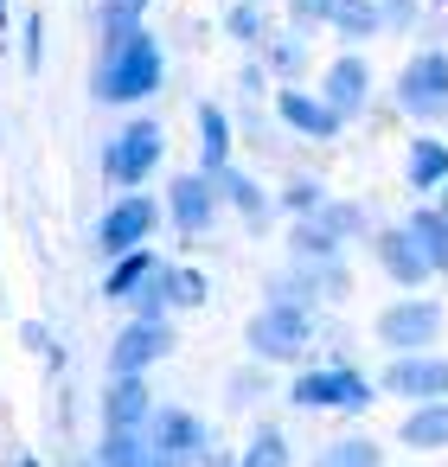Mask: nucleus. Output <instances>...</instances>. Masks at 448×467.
Instances as JSON below:
<instances>
[{
	"label": "nucleus",
	"instance_id": "nucleus-1",
	"mask_svg": "<svg viewBox=\"0 0 448 467\" xmlns=\"http://www.w3.org/2000/svg\"><path fill=\"white\" fill-rule=\"evenodd\" d=\"M161 84V46L141 39V33H122L109 52H103V71H97V97L103 103H135Z\"/></svg>",
	"mask_w": 448,
	"mask_h": 467
},
{
	"label": "nucleus",
	"instance_id": "nucleus-2",
	"mask_svg": "<svg viewBox=\"0 0 448 467\" xmlns=\"http://www.w3.org/2000/svg\"><path fill=\"white\" fill-rule=\"evenodd\" d=\"M307 333H314V320H307V307H295V301H276V307H263V314L250 320V346H256L263 358H295V352L307 346Z\"/></svg>",
	"mask_w": 448,
	"mask_h": 467
},
{
	"label": "nucleus",
	"instance_id": "nucleus-3",
	"mask_svg": "<svg viewBox=\"0 0 448 467\" xmlns=\"http://www.w3.org/2000/svg\"><path fill=\"white\" fill-rule=\"evenodd\" d=\"M397 103L410 116H442L448 109V58L442 52H416L397 78Z\"/></svg>",
	"mask_w": 448,
	"mask_h": 467
},
{
	"label": "nucleus",
	"instance_id": "nucleus-4",
	"mask_svg": "<svg viewBox=\"0 0 448 467\" xmlns=\"http://www.w3.org/2000/svg\"><path fill=\"white\" fill-rule=\"evenodd\" d=\"M295 403L301 410H365L371 403V384L359 378V371H307V378H295Z\"/></svg>",
	"mask_w": 448,
	"mask_h": 467
},
{
	"label": "nucleus",
	"instance_id": "nucleus-5",
	"mask_svg": "<svg viewBox=\"0 0 448 467\" xmlns=\"http://www.w3.org/2000/svg\"><path fill=\"white\" fill-rule=\"evenodd\" d=\"M154 161H161V129H154V122H135V129H122V135L109 141L103 173L122 180V186H135L141 173H154Z\"/></svg>",
	"mask_w": 448,
	"mask_h": 467
},
{
	"label": "nucleus",
	"instance_id": "nucleus-6",
	"mask_svg": "<svg viewBox=\"0 0 448 467\" xmlns=\"http://www.w3.org/2000/svg\"><path fill=\"white\" fill-rule=\"evenodd\" d=\"M435 333H442V307H435V301H397V307H384V320H378V339L397 346V352H422Z\"/></svg>",
	"mask_w": 448,
	"mask_h": 467
},
{
	"label": "nucleus",
	"instance_id": "nucleus-7",
	"mask_svg": "<svg viewBox=\"0 0 448 467\" xmlns=\"http://www.w3.org/2000/svg\"><path fill=\"white\" fill-rule=\"evenodd\" d=\"M384 384H391L397 397H410V403H435V397H448V358L403 352V358L384 371Z\"/></svg>",
	"mask_w": 448,
	"mask_h": 467
},
{
	"label": "nucleus",
	"instance_id": "nucleus-8",
	"mask_svg": "<svg viewBox=\"0 0 448 467\" xmlns=\"http://www.w3.org/2000/svg\"><path fill=\"white\" fill-rule=\"evenodd\" d=\"M167 346H173V333H167V327H161V320L148 314V320H135V327H129V333L116 339L109 365H116V378H135V371H141V365H154V358H161Z\"/></svg>",
	"mask_w": 448,
	"mask_h": 467
},
{
	"label": "nucleus",
	"instance_id": "nucleus-9",
	"mask_svg": "<svg viewBox=\"0 0 448 467\" xmlns=\"http://www.w3.org/2000/svg\"><path fill=\"white\" fill-rule=\"evenodd\" d=\"M378 263H384V275H391V282H403V288H416V282H422V275L435 269V263L422 256V244L410 237V224H403V231H384V237H378Z\"/></svg>",
	"mask_w": 448,
	"mask_h": 467
},
{
	"label": "nucleus",
	"instance_id": "nucleus-10",
	"mask_svg": "<svg viewBox=\"0 0 448 467\" xmlns=\"http://www.w3.org/2000/svg\"><path fill=\"white\" fill-rule=\"evenodd\" d=\"M148 231H154V199H122V205L103 218V250L122 256V250H135Z\"/></svg>",
	"mask_w": 448,
	"mask_h": 467
},
{
	"label": "nucleus",
	"instance_id": "nucleus-11",
	"mask_svg": "<svg viewBox=\"0 0 448 467\" xmlns=\"http://www.w3.org/2000/svg\"><path fill=\"white\" fill-rule=\"evenodd\" d=\"M148 448H161V454H173V461H193V454L205 448V429H199L193 416H180V410H154Z\"/></svg>",
	"mask_w": 448,
	"mask_h": 467
},
{
	"label": "nucleus",
	"instance_id": "nucleus-12",
	"mask_svg": "<svg viewBox=\"0 0 448 467\" xmlns=\"http://www.w3.org/2000/svg\"><path fill=\"white\" fill-rule=\"evenodd\" d=\"M282 122L288 129H301V135H314V141H327L333 129H339V109L333 103H320V97H307V90H282Z\"/></svg>",
	"mask_w": 448,
	"mask_h": 467
},
{
	"label": "nucleus",
	"instance_id": "nucleus-13",
	"mask_svg": "<svg viewBox=\"0 0 448 467\" xmlns=\"http://www.w3.org/2000/svg\"><path fill=\"white\" fill-rule=\"evenodd\" d=\"M365 97H371L365 58H333V71H327V103H333L339 116H352V109H365Z\"/></svg>",
	"mask_w": 448,
	"mask_h": 467
},
{
	"label": "nucleus",
	"instance_id": "nucleus-14",
	"mask_svg": "<svg viewBox=\"0 0 448 467\" xmlns=\"http://www.w3.org/2000/svg\"><path fill=\"white\" fill-rule=\"evenodd\" d=\"M212 180L205 173H186V180H173V218H180V231H205L212 224Z\"/></svg>",
	"mask_w": 448,
	"mask_h": 467
},
{
	"label": "nucleus",
	"instance_id": "nucleus-15",
	"mask_svg": "<svg viewBox=\"0 0 448 467\" xmlns=\"http://www.w3.org/2000/svg\"><path fill=\"white\" fill-rule=\"evenodd\" d=\"M403 441H410V448H448V403L435 397V403L410 410V416H403Z\"/></svg>",
	"mask_w": 448,
	"mask_h": 467
},
{
	"label": "nucleus",
	"instance_id": "nucleus-16",
	"mask_svg": "<svg viewBox=\"0 0 448 467\" xmlns=\"http://www.w3.org/2000/svg\"><path fill=\"white\" fill-rule=\"evenodd\" d=\"M346 39H371L378 26H384V7L378 0H333V14H327Z\"/></svg>",
	"mask_w": 448,
	"mask_h": 467
},
{
	"label": "nucleus",
	"instance_id": "nucleus-17",
	"mask_svg": "<svg viewBox=\"0 0 448 467\" xmlns=\"http://www.w3.org/2000/svg\"><path fill=\"white\" fill-rule=\"evenodd\" d=\"M141 416H148V390L135 378H116V390H109V429H135Z\"/></svg>",
	"mask_w": 448,
	"mask_h": 467
},
{
	"label": "nucleus",
	"instance_id": "nucleus-18",
	"mask_svg": "<svg viewBox=\"0 0 448 467\" xmlns=\"http://www.w3.org/2000/svg\"><path fill=\"white\" fill-rule=\"evenodd\" d=\"M448 180V148L442 141H410V186H442Z\"/></svg>",
	"mask_w": 448,
	"mask_h": 467
},
{
	"label": "nucleus",
	"instance_id": "nucleus-19",
	"mask_svg": "<svg viewBox=\"0 0 448 467\" xmlns=\"http://www.w3.org/2000/svg\"><path fill=\"white\" fill-rule=\"evenodd\" d=\"M410 237L422 244V256H429L435 269H448V218H442V212H416V218H410Z\"/></svg>",
	"mask_w": 448,
	"mask_h": 467
},
{
	"label": "nucleus",
	"instance_id": "nucleus-20",
	"mask_svg": "<svg viewBox=\"0 0 448 467\" xmlns=\"http://www.w3.org/2000/svg\"><path fill=\"white\" fill-rule=\"evenodd\" d=\"M212 180H218V186H224V192H231V205H237V212H244V218H250V224H263V212H269V199H263V192H256V186H250V180H244V173H231V167H218V173H212Z\"/></svg>",
	"mask_w": 448,
	"mask_h": 467
},
{
	"label": "nucleus",
	"instance_id": "nucleus-21",
	"mask_svg": "<svg viewBox=\"0 0 448 467\" xmlns=\"http://www.w3.org/2000/svg\"><path fill=\"white\" fill-rule=\"evenodd\" d=\"M314 467H384V454H378V441H365V435H352V441H333Z\"/></svg>",
	"mask_w": 448,
	"mask_h": 467
},
{
	"label": "nucleus",
	"instance_id": "nucleus-22",
	"mask_svg": "<svg viewBox=\"0 0 448 467\" xmlns=\"http://www.w3.org/2000/svg\"><path fill=\"white\" fill-rule=\"evenodd\" d=\"M199 141H205V173H218L224 154H231V135H224V116L218 109H199Z\"/></svg>",
	"mask_w": 448,
	"mask_h": 467
},
{
	"label": "nucleus",
	"instance_id": "nucleus-23",
	"mask_svg": "<svg viewBox=\"0 0 448 467\" xmlns=\"http://www.w3.org/2000/svg\"><path fill=\"white\" fill-rule=\"evenodd\" d=\"M244 467H288V441L276 429H256V441L244 448Z\"/></svg>",
	"mask_w": 448,
	"mask_h": 467
},
{
	"label": "nucleus",
	"instance_id": "nucleus-24",
	"mask_svg": "<svg viewBox=\"0 0 448 467\" xmlns=\"http://www.w3.org/2000/svg\"><path fill=\"white\" fill-rule=\"evenodd\" d=\"M167 301H173V307L205 301V275H193V269H167Z\"/></svg>",
	"mask_w": 448,
	"mask_h": 467
},
{
	"label": "nucleus",
	"instance_id": "nucleus-25",
	"mask_svg": "<svg viewBox=\"0 0 448 467\" xmlns=\"http://www.w3.org/2000/svg\"><path fill=\"white\" fill-rule=\"evenodd\" d=\"M141 7H148V0H103V20H109V33L122 39V33L135 26V14H141Z\"/></svg>",
	"mask_w": 448,
	"mask_h": 467
},
{
	"label": "nucleus",
	"instance_id": "nucleus-26",
	"mask_svg": "<svg viewBox=\"0 0 448 467\" xmlns=\"http://www.w3.org/2000/svg\"><path fill=\"white\" fill-rule=\"evenodd\" d=\"M148 269H154V263H148V256H129V263H122V269H116V275H109V295H129V288H135V282H141V275H148Z\"/></svg>",
	"mask_w": 448,
	"mask_h": 467
},
{
	"label": "nucleus",
	"instance_id": "nucleus-27",
	"mask_svg": "<svg viewBox=\"0 0 448 467\" xmlns=\"http://www.w3.org/2000/svg\"><path fill=\"white\" fill-rule=\"evenodd\" d=\"M288 14H295V26H320L333 14V0H288Z\"/></svg>",
	"mask_w": 448,
	"mask_h": 467
},
{
	"label": "nucleus",
	"instance_id": "nucleus-28",
	"mask_svg": "<svg viewBox=\"0 0 448 467\" xmlns=\"http://www.w3.org/2000/svg\"><path fill=\"white\" fill-rule=\"evenodd\" d=\"M288 212H320V186H288Z\"/></svg>",
	"mask_w": 448,
	"mask_h": 467
},
{
	"label": "nucleus",
	"instance_id": "nucleus-29",
	"mask_svg": "<svg viewBox=\"0 0 448 467\" xmlns=\"http://www.w3.org/2000/svg\"><path fill=\"white\" fill-rule=\"evenodd\" d=\"M416 20V0H384V26H410Z\"/></svg>",
	"mask_w": 448,
	"mask_h": 467
},
{
	"label": "nucleus",
	"instance_id": "nucleus-30",
	"mask_svg": "<svg viewBox=\"0 0 448 467\" xmlns=\"http://www.w3.org/2000/svg\"><path fill=\"white\" fill-rule=\"evenodd\" d=\"M231 33H237V39H250V33H256V14H250V7H237V14H231Z\"/></svg>",
	"mask_w": 448,
	"mask_h": 467
},
{
	"label": "nucleus",
	"instance_id": "nucleus-31",
	"mask_svg": "<svg viewBox=\"0 0 448 467\" xmlns=\"http://www.w3.org/2000/svg\"><path fill=\"white\" fill-rule=\"evenodd\" d=\"M276 65H282V71H295V65H301V46H295V39H282V46H276Z\"/></svg>",
	"mask_w": 448,
	"mask_h": 467
},
{
	"label": "nucleus",
	"instance_id": "nucleus-32",
	"mask_svg": "<svg viewBox=\"0 0 448 467\" xmlns=\"http://www.w3.org/2000/svg\"><path fill=\"white\" fill-rule=\"evenodd\" d=\"M442 218H448V186H442Z\"/></svg>",
	"mask_w": 448,
	"mask_h": 467
}]
</instances>
